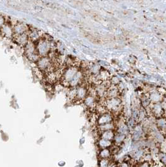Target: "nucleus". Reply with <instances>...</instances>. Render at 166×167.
Returning <instances> with one entry per match:
<instances>
[{
    "mask_svg": "<svg viewBox=\"0 0 166 167\" xmlns=\"http://www.w3.org/2000/svg\"><path fill=\"white\" fill-rule=\"evenodd\" d=\"M101 105L104 106L108 111L116 113L120 110L122 103L119 99L115 97V98H109L105 100Z\"/></svg>",
    "mask_w": 166,
    "mask_h": 167,
    "instance_id": "f257e3e1",
    "label": "nucleus"
},
{
    "mask_svg": "<svg viewBox=\"0 0 166 167\" xmlns=\"http://www.w3.org/2000/svg\"><path fill=\"white\" fill-rule=\"evenodd\" d=\"M78 71V68L74 65L70 66L65 69L62 75V83L65 85H69L70 82L72 81L75 74Z\"/></svg>",
    "mask_w": 166,
    "mask_h": 167,
    "instance_id": "f03ea898",
    "label": "nucleus"
},
{
    "mask_svg": "<svg viewBox=\"0 0 166 167\" xmlns=\"http://www.w3.org/2000/svg\"><path fill=\"white\" fill-rule=\"evenodd\" d=\"M52 64L51 59L47 56L41 57L37 62V67L40 71L48 72L50 73L52 71Z\"/></svg>",
    "mask_w": 166,
    "mask_h": 167,
    "instance_id": "7ed1b4c3",
    "label": "nucleus"
},
{
    "mask_svg": "<svg viewBox=\"0 0 166 167\" xmlns=\"http://www.w3.org/2000/svg\"><path fill=\"white\" fill-rule=\"evenodd\" d=\"M50 49V45L48 41L45 40H41L39 42L37 45V51L38 55L41 57H46L49 53Z\"/></svg>",
    "mask_w": 166,
    "mask_h": 167,
    "instance_id": "20e7f679",
    "label": "nucleus"
},
{
    "mask_svg": "<svg viewBox=\"0 0 166 167\" xmlns=\"http://www.w3.org/2000/svg\"><path fill=\"white\" fill-rule=\"evenodd\" d=\"M28 30L27 26L23 23H17L13 26V36H18L20 35L26 33Z\"/></svg>",
    "mask_w": 166,
    "mask_h": 167,
    "instance_id": "39448f33",
    "label": "nucleus"
},
{
    "mask_svg": "<svg viewBox=\"0 0 166 167\" xmlns=\"http://www.w3.org/2000/svg\"><path fill=\"white\" fill-rule=\"evenodd\" d=\"M112 122H113V117H112V114L108 113L100 115L97 120V123L98 126L110 123Z\"/></svg>",
    "mask_w": 166,
    "mask_h": 167,
    "instance_id": "423d86ee",
    "label": "nucleus"
},
{
    "mask_svg": "<svg viewBox=\"0 0 166 167\" xmlns=\"http://www.w3.org/2000/svg\"><path fill=\"white\" fill-rule=\"evenodd\" d=\"M148 97L151 101V102L154 104H157L163 101L164 96H162L161 94H159L158 92L156 90H152L148 94Z\"/></svg>",
    "mask_w": 166,
    "mask_h": 167,
    "instance_id": "0eeeda50",
    "label": "nucleus"
},
{
    "mask_svg": "<svg viewBox=\"0 0 166 167\" xmlns=\"http://www.w3.org/2000/svg\"><path fill=\"white\" fill-rule=\"evenodd\" d=\"M0 32L2 35L6 38H11L13 36V27L8 24H4L0 29Z\"/></svg>",
    "mask_w": 166,
    "mask_h": 167,
    "instance_id": "6e6552de",
    "label": "nucleus"
},
{
    "mask_svg": "<svg viewBox=\"0 0 166 167\" xmlns=\"http://www.w3.org/2000/svg\"><path fill=\"white\" fill-rule=\"evenodd\" d=\"M83 76H84V74H83V73L81 71H79L75 74V76H74L72 81L70 82L69 85L71 86V87L74 88L75 86L79 85L82 81Z\"/></svg>",
    "mask_w": 166,
    "mask_h": 167,
    "instance_id": "1a4fd4ad",
    "label": "nucleus"
},
{
    "mask_svg": "<svg viewBox=\"0 0 166 167\" xmlns=\"http://www.w3.org/2000/svg\"><path fill=\"white\" fill-rule=\"evenodd\" d=\"M87 90L84 86H79L76 88V96L75 99L77 100H84L87 97Z\"/></svg>",
    "mask_w": 166,
    "mask_h": 167,
    "instance_id": "9d476101",
    "label": "nucleus"
},
{
    "mask_svg": "<svg viewBox=\"0 0 166 167\" xmlns=\"http://www.w3.org/2000/svg\"><path fill=\"white\" fill-rule=\"evenodd\" d=\"M15 41L20 45L24 46V47H25L26 45L29 42L28 35H27L26 33L20 35L18 36H15Z\"/></svg>",
    "mask_w": 166,
    "mask_h": 167,
    "instance_id": "9b49d317",
    "label": "nucleus"
},
{
    "mask_svg": "<svg viewBox=\"0 0 166 167\" xmlns=\"http://www.w3.org/2000/svg\"><path fill=\"white\" fill-rule=\"evenodd\" d=\"M115 135V131L113 130L106 131L102 132V133H100V138H102V139L110 141H114Z\"/></svg>",
    "mask_w": 166,
    "mask_h": 167,
    "instance_id": "f8f14e48",
    "label": "nucleus"
},
{
    "mask_svg": "<svg viewBox=\"0 0 166 167\" xmlns=\"http://www.w3.org/2000/svg\"><path fill=\"white\" fill-rule=\"evenodd\" d=\"M112 156L113 155H112L110 148L100 149V152L98 153L99 159H112Z\"/></svg>",
    "mask_w": 166,
    "mask_h": 167,
    "instance_id": "ddd939ff",
    "label": "nucleus"
},
{
    "mask_svg": "<svg viewBox=\"0 0 166 167\" xmlns=\"http://www.w3.org/2000/svg\"><path fill=\"white\" fill-rule=\"evenodd\" d=\"M113 145V141H110L106 140L102 138H100L97 141V146L100 149H105V148H110Z\"/></svg>",
    "mask_w": 166,
    "mask_h": 167,
    "instance_id": "4468645a",
    "label": "nucleus"
},
{
    "mask_svg": "<svg viewBox=\"0 0 166 167\" xmlns=\"http://www.w3.org/2000/svg\"><path fill=\"white\" fill-rule=\"evenodd\" d=\"M115 128H116V125L113 122L103 124V125L98 126V131L100 132V133H101L102 132L106 131H110V130L114 131Z\"/></svg>",
    "mask_w": 166,
    "mask_h": 167,
    "instance_id": "2eb2a0df",
    "label": "nucleus"
},
{
    "mask_svg": "<svg viewBox=\"0 0 166 167\" xmlns=\"http://www.w3.org/2000/svg\"><path fill=\"white\" fill-rule=\"evenodd\" d=\"M25 54L26 57H29L33 54H36V49H35V47L32 42H28V43L26 45L25 47Z\"/></svg>",
    "mask_w": 166,
    "mask_h": 167,
    "instance_id": "dca6fc26",
    "label": "nucleus"
},
{
    "mask_svg": "<svg viewBox=\"0 0 166 167\" xmlns=\"http://www.w3.org/2000/svg\"><path fill=\"white\" fill-rule=\"evenodd\" d=\"M127 136L123 134H120V133H115L114 139V145L118 146H120L124 142V141L126 140Z\"/></svg>",
    "mask_w": 166,
    "mask_h": 167,
    "instance_id": "f3484780",
    "label": "nucleus"
},
{
    "mask_svg": "<svg viewBox=\"0 0 166 167\" xmlns=\"http://www.w3.org/2000/svg\"><path fill=\"white\" fill-rule=\"evenodd\" d=\"M97 77L102 82H106L110 79V74L107 71L101 70L97 76Z\"/></svg>",
    "mask_w": 166,
    "mask_h": 167,
    "instance_id": "a211bd4d",
    "label": "nucleus"
},
{
    "mask_svg": "<svg viewBox=\"0 0 166 167\" xmlns=\"http://www.w3.org/2000/svg\"><path fill=\"white\" fill-rule=\"evenodd\" d=\"M84 103L87 107L90 108H93L95 106L96 104L95 98L93 96L88 95L84 99Z\"/></svg>",
    "mask_w": 166,
    "mask_h": 167,
    "instance_id": "6ab92c4d",
    "label": "nucleus"
},
{
    "mask_svg": "<svg viewBox=\"0 0 166 167\" xmlns=\"http://www.w3.org/2000/svg\"><path fill=\"white\" fill-rule=\"evenodd\" d=\"M40 33L37 30H33L29 32L28 35L29 39H30L31 42L32 41H36L40 38Z\"/></svg>",
    "mask_w": 166,
    "mask_h": 167,
    "instance_id": "aec40b11",
    "label": "nucleus"
},
{
    "mask_svg": "<svg viewBox=\"0 0 166 167\" xmlns=\"http://www.w3.org/2000/svg\"><path fill=\"white\" fill-rule=\"evenodd\" d=\"M157 159L159 163L166 166V153L163 152H160L157 155Z\"/></svg>",
    "mask_w": 166,
    "mask_h": 167,
    "instance_id": "412c9836",
    "label": "nucleus"
},
{
    "mask_svg": "<svg viewBox=\"0 0 166 167\" xmlns=\"http://www.w3.org/2000/svg\"><path fill=\"white\" fill-rule=\"evenodd\" d=\"M111 159H99L98 167H109Z\"/></svg>",
    "mask_w": 166,
    "mask_h": 167,
    "instance_id": "4be33fe9",
    "label": "nucleus"
},
{
    "mask_svg": "<svg viewBox=\"0 0 166 167\" xmlns=\"http://www.w3.org/2000/svg\"><path fill=\"white\" fill-rule=\"evenodd\" d=\"M68 96L70 99L72 100L75 99L76 96V89H73L72 90H70L69 93L68 94Z\"/></svg>",
    "mask_w": 166,
    "mask_h": 167,
    "instance_id": "5701e85b",
    "label": "nucleus"
},
{
    "mask_svg": "<svg viewBox=\"0 0 166 167\" xmlns=\"http://www.w3.org/2000/svg\"><path fill=\"white\" fill-rule=\"evenodd\" d=\"M110 84H111V85H118L120 84V80H119V79H118V77L114 76L112 78H110Z\"/></svg>",
    "mask_w": 166,
    "mask_h": 167,
    "instance_id": "b1692460",
    "label": "nucleus"
},
{
    "mask_svg": "<svg viewBox=\"0 0 166 167\" xmlns=\"http://www.w3.org/2000/svg\"><path fill=\"white\" fill-rule=\"evenodd\" d=\"M152 163L147 162H141L137 163V167H151Z\"/></svg>",
    "mask_w": 166,
    "mask_h": 167,
    "instance_id": "393cba45",
    "label": "nucleus"
},
{
    "mask_svg": "<svg viewBox=\"0 0 166 167\" xmlns=\"http://www.w3.org/2000/svg\"><path fill=\"white\" fill-rule=\"evenodd\" d=\"M118 167H132L131 164L130 163V162H122L118 163Z\"/></svg>",
    "mask_w": 166,
    "mask_h": 167,
    "instance_id": "a878e982",
    "label": "nucleus"
},
{
    "mask_svg": "<svg viewBox=\"0 0 166 167\" xmlns=\"http://www.w3.org/2000/svg\"><path fill=\"white\" fill-rule=\"evenodd\" d=\"M5 24V18L2 15H0V29L4 26Z\"/></svg>",
    "mask_w": 166,
    "mask_h": 167,
    "instance_id": "bb28decb",
    "label": "nucleus"
}]
</instances>
